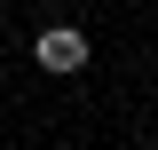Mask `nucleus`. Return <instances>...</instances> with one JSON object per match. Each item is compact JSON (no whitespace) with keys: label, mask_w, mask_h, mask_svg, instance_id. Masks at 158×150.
Segmentation results:
<instances>
[{"label":"nucleus","mask_w":158,"mask_h":150,"mask_svg":"<svg viewBox=\"0 0 158 150\" xmlns=\"http://www.w3.org/2000/svg\"><path fill=\"white\" fill-rule=\"evenodd\" d=\"M32 56H40V71H79V63H87V32H79V24H48V32L32 40Z\"/></svg>","instance_id":"1"}]
</instances>
